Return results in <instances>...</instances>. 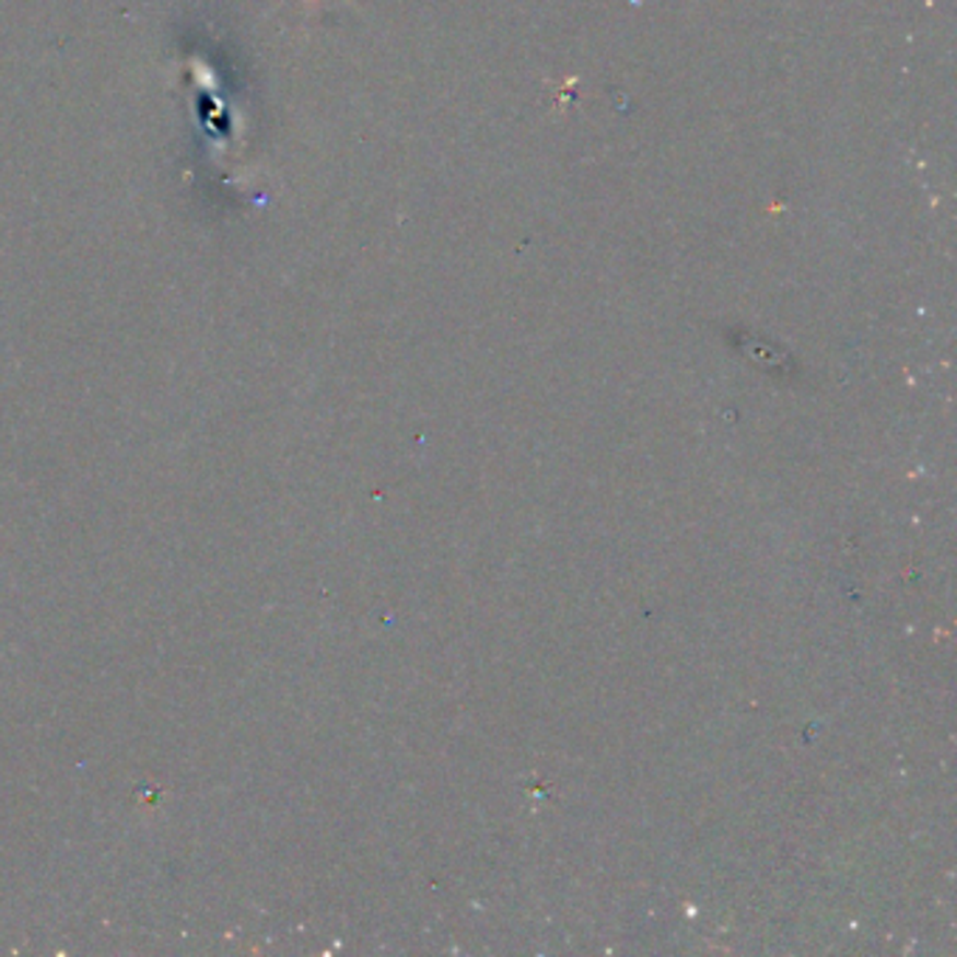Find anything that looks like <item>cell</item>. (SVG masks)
<instances>
[]
</instances>
